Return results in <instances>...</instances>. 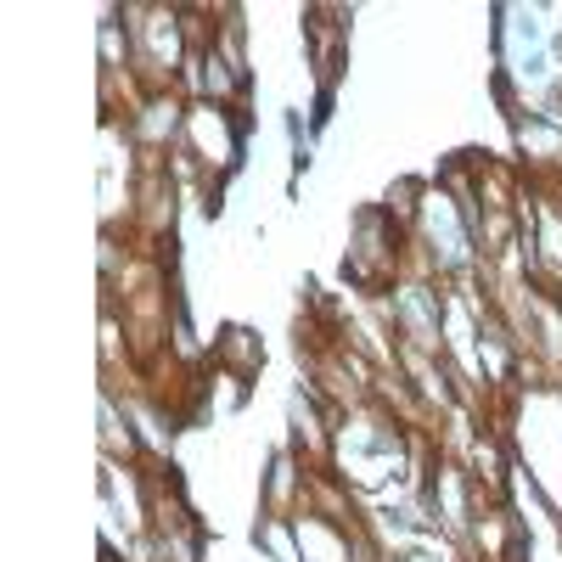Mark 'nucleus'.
Wrapping results in <instances>:
<instances>
[{
	"instance_id": "obj_1",
	"label": "nucleus",
	"mask_w": 562,
	"mask_h": 562,
	"mask_svg": "<svg viewBox=\"0 0 562 562\" xmlns=\"http://www.w3.org/2000/svg\"><path fill=\"white\" fill-rule=\"evenodd\" d=\"M186 140L198 147V158L203 164H214V169H231L237 164V147H243V124L231 119V108H214V102H198L192 113H186Z\"/></svg>"
},
{
	"instance_id": "obj_2",
	"label": "nucleus",
	"mask_w": 562,
	"mask_h": 562,
	"mask_svg": "<svg viewBox=\"0 0 562 562\" xmlns=\"http://www.w3.org/2000/svg\"><path fill=\"white\" fill-rule=\"evenodd\" d=\"M220 355L225 360H237V378H254V371H259V349H254V338L248 333H225V344H220Z\"/></svg>"
},
{
	"instance_id": "obj_3",
	"label": "nucleus",
	"mask_w": 562,
	"mask_h": 562,
	"mask_svg": "<svg viewBox=\"0 0 562 562\" xmlns=\"http://www.w3.org/2000/svg\"><path fill=\"white\" fill-rule=\"evenodd\" d=\"M400 562H434V557H422V551H416V557H400Z\"/></svg>"
}]
</instances>
